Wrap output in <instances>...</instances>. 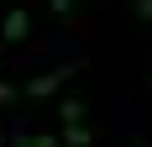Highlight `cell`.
I'll return each instance as SVG.
<instances>
[{"label": "cell", "mask_w": 152, "mask_h": 147, "mask_svg": "<svg viewBox=\"0 0 152 147\" xmlns=\"http://www.w3.org/2000/svg\"><path fill=\"white\" fill-rule=\"evenodd\" d=\"M68 74H79V58H74V63H63V68H53V74H42V79H31V84H26V100H42V95H53V89L68 79Z\"/></svg>", "instance_id": "1"}, {"label": "cell", "mask_w": 152, "mask_h": 147, "mask_svg": "<svg viewBox=\"0 0 152 147\" xmlns=\"http://www.w3.org/2000/svg\"><path fill=\"white\" fill-rule=\"evenodd\" d=\"M26 32H31V21H26V11H5L0 16V37H5V42H26Z\"/></svg>", "instance_id": "2"}, {"label": "cell", "mask_w": 152, "mask_h": 147, "mask_svg": "<svg viewBox=\"0 0 152 147\" xmlns=\"http://www.w3.org/2000/svg\"><path fill=\"white\" fill-rule=\"evenodd\" d=\"M58 142H68V147H89L94 137H89V126L79 121V126H63V137H58Z\"/></svg>", "instance_id": "3"}, {"label": "cell", "mask_w": 152, "mask_h": 147, "mask_svg": "<svg viewBox=\"0 0 152 147\" xmlns=\"http://www.w3.org/2000/svg\"><path fill=\"white\" fill-rule=\"evenodd\" d=\"M58 116H63V126H79V121H84V100H63Z\"/></svg>", "instance_id": "4"}, {"label": "cell", "mask_w": 152, "mask_h": 147, "mask_svg": "<svg viewBox=\"0 0 152 147\" xmlns=\"http://www.w3.org/2000/svg\"><path fill=\"white\" fill-rule=\"evenodd\" d=\"M21 147H63V142H58V137H53V132H37V137H26V142H21Z\"/></svg>", "instance_id": "5"}, {"label": "cell", "mask_w": 152, "mask_h": 147, "mask_svg": "<svg viewBox=\"0 0 152 147\" xmlns=\"http://www.w3.org/2000/svg\"><path fill=\"white\" fill-rule=\"evenodd\" d=\"M131 11H137L142 21H152V0H131Z\"/></svg>", "instance_id": "6"}, {"label": "cell", "mask_w": 152, "mask_h": 147, "mask_svg": "<svg viewBox=\"0 0 152 147\" xmlns=\"http://www.w3.org/2000/svg\"><path fill=\"white\" fill-rule=\"evenodd\" d=\"M47 5H53V16H68V11H74V0H47Z\"/></svg>", "instance_id": "7"}, {"label": "cell", "mask_w": 152, "mask_h": 147, "mask_svg": "<svg viewBox=\"0 0 152 147\" xmlns=\"http://www.w3.org/2000/svg\"><path fill=\"white\" fill-rule=\"evenodd\" d=\"M11 100H16V89H11V84H0V105H11Z\"/></svg>", "instance_id": "8"}, {"label": "cell", "mask_w": 152, "mask_h": 147, "mask_svg": "<svg viewBox=\"0 0 152 147\" xmlns=\"http://www.w3.org/2000/svg\"><path fill=\"white\" fill-rule=\"evenodd\" d=\"M142 147H147V142H142Z\"/></svg>", "instance_id": "9"}]
</instances>
